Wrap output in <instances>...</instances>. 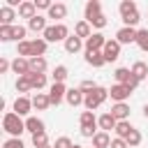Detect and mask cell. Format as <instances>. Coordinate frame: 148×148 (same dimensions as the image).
<instances>
[{"label":"cell","instance_id":"cell-1","mask_svg":"<svg viewBox=\"0 0 148 148\" xmlns=\"http://www.w3.org/2000/svg\"><path fill=\"white\" fill-rule=\"evenodd\" d=\"M2 130L9 134V136H21V132H25V120H21V116L18 113H14V111H9V113H5V118H2Z\"/></svg>","mask_w":148,"mask_h":148},{"label":"cell","instance_id":"cell-2","mask_svg":"<svg viewBox=\"0 0 148 148\" xmlns=\"http://www.w3.org/2000/svg\"><path fill=\"white\" fill-rule=\"evenodd\" d=\"M109 97V90L106 88H102V86H97L92 92H88L86 95V99H83V106H86V111H95L104 99Z\"/></svg>","mask_w":148,"mask_h":148},{"label":"cell","instance_id":"cell-3","mask_svg":"<svg viewBox=\"0 0 148 148\" xmlns=\"http://www.w3.org/2000/svg\"><path fill=\"white\" fill-rule=\"evenodd\" d=\"M69 37V30L65 23H56V25H49L44 30V39L46 42H65Z\"/></svg>","mask_w":148,"mask_h":148},{"label":"cell","instance_id":"cell-4","mask_svg":"<svg viewBox=\"0 0 148 148\" xmlns=\"http://www.w3.org/2000/svg\"><path fill=\"white\" fill-rule=\"evenodd\" d=\"M102 53H104V60H106V62L118 60V56H120V42H118V39H106Z\"/></svg>","mask_w":148,"mask_h":148},{"label":"cell","instance_id":"cell-5","mask_svg":"<svg viewBox=\"0 0 148 148\" xmlns=\"http://www.w3.org/2000/svg\"><path fill=\"white\" fill-rule=\"evenodd\" d=\"M109 95H111V99H116V104H120V102H125V99L132 95V90H130L127 86H123V83H116V86H111Z\"/></svg>","mask_w":148,"mask_h":148},{"label":"cell","instance_id":"cell-6","mask_svg":"<svg viewBox=\"0 0 148 148\" xmlns=\"http://www.w3.org/2000/svg\"><path fill=\"white\" fill-rule=\"evenodd\" d=\"M136 32L139 30H134V28H120L118 32H116V39L120 42V44H136Z\"/></svg>","mask_w":148,"mask_h":148},{"label":"cell","instance_id":"cell-7","mask_svg":"<svg viewBox=\"0 0 148 148\" xmlns=\"http://www.w3.org/2000/svg\"><path fill=\"white\" fill-rule=\"evenodd\" d=\"M65 95H67L65 83H53V86H51V90H49V99H51V104H56V106L65 99Z\"/></svg>","mask_w":148,"mask_h":148},{"label":"cell","instance_id":"cell-8","mask_svg":"<svg viewBox=\"0 0 148 148\" xmlns=\"http://www.w3.org/2000/svg\"><path fill=\"white\" fill-rule=\"evenodd\" d=\"M104 44H106L104 35H99V32H92V35L86 39V51H102V49H104Z\"/></svg>","mask_w":148,"mask_h":148},{"label":"cell","instance_id":"cell-9","mask_svg":"<svg viewBox=\"0 0 148 148\" xmlns=\"http://www.w3.org/2000/svg\"><path fill=\"white\" fill-rule=\"evenodd\" d=\"M12 69H14V74H18V76H28V74H30V58L16 56V60L12 62Z\"/></svg>","mask_w":148,"mask_h":148},{"label":"cell","instance_id":"cell-10","mask_svg":"<svg viewBox=\"0 0 148 148\" xmlns=\"http://www.w3.org/2000/svg\"><path fill=\"white\" fill-rule=\"evenodd\" d=\"M30 109H32V99H28V97H23V95H18V97L14 99V113H18V116H28Z\"/></svg>","mask_w":148,"mask_h":148},{"label":"cell","instance_id":"cell-11","mask_svg":"<svg viewBox=\"0 0 148 148\" xmlns=\"http://www.w3.org/2000/svg\"><path fill=\"white\" fill-rule=\"evenodd\" d=\"M65 99H67V104H69V106H79V104H83L86 95H83V90H81V88H69V90H67V95H65Z\"/></svg>","mask_w":148,"mask_h":148},{"label":"cell","instance_id":"cell-12","mask_svg":"<svg viewBox=\"0 0 148 148\" xmlns=\"http://www.w3.org/2000/svg\"><path fill=\"white\" fill-rule=\"evenodd\" d=\"M109 113H111V116L120 123V120H127V118H130V106H127L125 102H120V104H113Z\"/></svg>","mask_w":148,"mask_h":148},{"label":"cell","instance_id":"cell-13","mask_svg":"<svg viewBox=\"0 0 148 148\" xmlns=\"http://www.w3.org/2000/svg\"><path fill=\"white\" fill-rule=\"evenodd\" d=\"M97 125H99V130H102V132H111V130H116L118 120H116L111 113H102V116L97 118Z\"/></svg>","mask_w":148,"mask_h":148},{"label":"cell","instance_id":"cell-14","mask_svg":"<svg viewBox=\"0 0 148 148\" xmlns=\"http://www.w3.org/2000/svg\"><path fill=\"white\" fill-rule=\"evenodd\" d=\"M25 132H30V134H39V132H46V130H44V123H42L39 118L28 116V118H25Z\"/></svg>","mask_w":148,"mask_h":148},{"label":"cell","instance_id":"cell-15","mask_svg":"<svg viewBox=\"0 0 148 148\" xmlns=\"http://www.w3.org/2000/svg\"><path fill=\"white\" fill-rule=\"evenodd\" d=\"M111 141H113V139H111V134L99 130V132L92 136V148H109V146H111Z\"/></svg>","mask_w":148,"mask_h":148},{"label":"cell","instance_id":"cell-16","mask_svg":"<svg viewBox=\"0 0 148 148\" xmlns=\"http://www.w3.org/2000/svg\"><path fill=\"white\" fill-rule=\"evenodd\" d=\"M37 7H35V2H30V0H25V2H21V7H18V16H23V18H35L37 14Z\"/></svg>","mask_w":148,"mask_h":148},{"label":"cell","instance_id":"cell-17","mask_svg":"<svg viewBox=\"0 0 148 148\" xmlns=\"http://www.w3.org/2000/svg\"><path fill=\"white\" fill-rule=\"evenodd\" d=\"M102 14V5L97 2V0H88L86 2V21H92L95 16H99Z\"/></svg>","mask_w":148,"mask_h":148},{"label":"cell","instance_id":"cell-18","mask_svg":"<svg viewBox=\"0 0 148 148\" xmlns=\"http://www.w3.org/2000/svg\"><path fill=\"white\" fill-rule=\"evenodd\" d=\"M86 62L92 65V67H102L106 60H104V53L102 51H86Z\"/></svg>","mask_w":148,"mask_h":148},{"label":"cell","instance_id":"cell-19","mask_svg":"<svg viewBox=\"0 0 148 148\" xmlns=\"http://www.w3.org/2000/svg\"><path fill=\"white\" fill-rule=\"evenodd\" d=\"M67 16V5L65 2H53V7L49 9V18H65Z\"/></svg>","mask_w":148,"mask_h":148},{"label":"cell","instance_id":"cell-20","mask_svg":"<svg viewBox=\"0 0 148 148\" xmlns=\"http://www.w3.org/2000/svg\"><path fill=\"white\" fill-rule=\"evenodd\" d=\"M74 35H76L79 39H88V37L92 35V32H90V23H88L86 18H83V21H79V23L74 25Z\"/></svg>","mask_w":148,"mask_h":148},{"label":"cell","instance_id":"cell-21","mask_svg":"<svg viewBox=\"0 0 148 148\" xmlns=\"http://www.w3.org/2000/svg\"><path fill=\"white\" fill-rule=\"evenodd\" d=\"M51 106V99H49V95H44V92H37L35 97H32V109H37V111H44V109H49Z\"/></svg>","mask_w":148,"mask_h":148},{"label":"cell","instance_id":"cell-22","mask_svg":"<svg viewBox=\"0 0 148 148\" xmlns=\"http://www.w3.org/2000/svg\"><path fill=\"white\" fill-rule=\"evenodd\" d=\"M14 18H16V12H14L12 7L2 5V7H0V23H2V25H12Z\"/></svg>","mask_w":148,"mask_h":148},{"label":"cell","instance_id":"cell-23","mask_svg":"<svg viewBox=\"0 0 148 148\" xmlns=\"http://www.w3.org/2000/svg\"><path fill=\"white\" fill-rule=\"evenodd\" d=\"M81 46H83V42H81L76 35H69V37L65 39V51H67V53H76V51H81Z\"/></svg>","mask_w":148,"mask_h":148},{"label":"cell","instance_id":"cell-24","mask_svg":"<svg viewBox=\"0 0 148 148\" xmlns=\"http://www.w3.org/2000/svg\"><path fill=\"white\" fill-rule=\"evenodd\" d=\"M28 28H30V30H35V32H44L49 25H46V18L37 14L35 18H30V21H28Z\"/></svg>","mask_w":148,"mask_h":148},{"label":"cell","instance_id":"cell-25","mask_svg":"<svg viewBox=\"0 0 148 148\" xmlns=\"http://www.w3.org/2000/svg\"><path fill=\"white\" fill-rule=\"evenodd\" d=\"M49 42L46 39H32V58H44Z\"/></svg>","mask_w":148,"mask_h":148},{"label":"cell","instance_id":"cell-26","mask_svg":"<svg viewBox=\"0 0 148 148\" xmlns=\"http://www.w3.org/2000/svg\"><path fill=\"white\" fill-rule=\"evenodd\" d=\"M132 74H134L139 81L148 79V65H146V62H141V60H139V62H134V65H132Z\"/></svg>","mask_w":148,"mask_h":148},{"label":"cell","instance_id":"cell-27","mask_svg":"<svg viewBox=\"0 0 148 148\" xmlns=\"http://www.w3.org/2000/svg\"><path fill=\"white\" fill-rule=\"evenodd\" d=\"M30 72L44 74L46 72V58H30Z\"/></svg>","mask_w":148,"mask_h":148},{"label":"cell","instance_id":"cell-28","mask_svg":"<svg viewBox=\"0 0 148 148\" xmlns=\"http://www.w3.org/2000/svg\"><path fill=\"white\" fill-rule=\"evenodd\" d=\"M28 79H30V83H32L35 90H42V88L46 86V74H35V72H30Z\"/></svg>","mask_w":148,"mask_h":148},{"label":"cell","instance_id":"cell-29","mask_svg":"<svg viewBox=\"0 0 148 148\" xmlns=\"http://www.w3.org/2000/svg\"><path fill=\"white\" fill-rule=\"evenodd\" d=\"M113 76H116V81H118V83H123V86H125V83L132 79V69H127V67H118V69L113 72Z\"/></svg>","mask_w":148,"mask_h":148},{"label":"cell","instance_id":"cell-30","mask_svg":"<svg viewBox=\"0 0 148 148\" xmlns=\"http://www.w3.org/2000/svg\"><path fill=\"white\" fill-rule=\"evenodd\" d=\"M79 120H81V127H97V118L92 111H83Z\"/></svg>","mask_w":148,"mask_h":148},{"label":"cell","instance_id":"cell-31","mask_svg":"<svg viewBox=\"0 0 148 148\" xmlns=\"http://www.w3.org/2000/svg\"><path fill=\"white\" fill-rule=\"evenodd\" d=\"M67 74H69V72H67V67H65V65H58V67L53 69V74H51V76H53V83H65Z\"/></svg>","mask_w":148,"mask_h":148},{"label":"cell","instance_id":"cell-32","mask_svg":"<svg viewBox=\"0 0 148 148\" xmlns=\"http://www.w3.org/2000/svg\"><path fill=\"white\" fill-rule=\"evenodd\" d=\"M132 130H134V127H132L127 120H120V123L116 125V134H118V139H127V134H130Z\"/></svg>","mask_w":148,"mask_h":148},{"label":"cell","instance_id":"cell-33","mask_svg":"<svg viewBox=\"0 0 148 148\" xmlns=\"http://www.w3.org/2000/svg\"><path fill=\"white\" fill-rule=\"evenodd\" d=\"M16 53L21 56V58H25V56H30L32 58V42H18V46H16Z\"/></svg>","mask_w":148,"mask_h":148},{"label":"cell","instance_id":"cell-34","mask_svg":"<svg viewBox=\"0 0 148 148\" xmlns=\"http://www.w3.org/2000/svg\"><path fill=\"white\" fill-rule=\"evenodd\" d=\"M118 9H120V16H130V14H134V12H136V5H134L132 0H123Z\"/></svg>","mask_w":148,"mask_h":148},{"label":"cell","instance_id":"cell-35","mask_svg":"<svg viewBox=\"0 0 148 148\" xmlns=\"http://www.w3.org/2000/svg\"><path fill=\"white\" fill-rule=\"evenodd\" d=\"M16 90H18V92H28V90H32L30 79H28V76H18V79H16Z\"/></svg>","mask_w":148,"mask_h":148},{"label":"cell","instance_id":"cell-36","mask_svg":"<svg viewBox=\"0 0 148 148\" xmlns=\"http://www.w3.org/2000/svg\"><path fill=\"white\" fill-rule=\"evenodd\" d=\"M125 141H127V146H130V148H136V146L141 143V132H139V130H132V132L127 134V139H125Z\"/></svg>","mask_w":148,"mask_h":148},{"label":"cell","instance_id":"cell-37","mask_svg":"<svg viewBox=\"0 0 148 148\" xmlns=\"http://www.w3.org/2000/svg\"><path fill=\"white\" fill-rule=\"evenodd\" d=\"M32 146H35V148H44V146H49V136H46V132L32 134Z\"/></svg>","mask_w":148,"mask_h":148},{"label":"cell","instance_id":"cell-38","mask_svg":"<svg viewBox=\"0 0 148 148\" xmlns=\"http://www.w3.org/2000/svg\"><path fill=\"white\" fill-rule=\"evenodd\" d=\"M0 39L2 42H12L14 39V25H0Z\"/></svg>","mask_w":148,"mask_h":148},{"label":"cell","instance_id":"cell-39","mask_svg":"<svg viewBox=\"0 0 148 148\" xmlns=\"http://www.w3.org/2000/svg\"><path fill=\"white\" fill-rule=\"evenodd\" d=\"M136 44L141 51H148V30H139L136 32Z\"/></svg>","mask_w":148,"mask_h":148},{"label":"cell","instance_id":"cell-40","mask_svg":"<svg viewBox=\"0 0 148 148\" xmlns=\"http://www.w3.org/2000/svg\"><path fill=\"white\" fill-rule=\"evenodd\" d=\"M139 21H141L139 12H134V14H130V16H123V23H125V28H134Z\"/></svg>","mask_w":148,"mask_h":148},{"label":"cell","instance_id":"cell-41","mask_svg":"<svg viewBox=\"0 0 148 148\" xmlns=\"http://www.w3.org/2000/svg\"><path fill=\"white\" fill-rule=\"evenodd\" d=\"M53 148H74V143H72V141H69L67 136H60V139H56Z\"/></svg>","mask_w":148,"mask_h":148},{"label":"cell","instance_id":"cell-42","mask_svg":"<svg viewBox=\"0 0 148 148\" xmlns=\"http://www.w3.org/2000/svg\"><path fill=\"white\" fill-rule=\"evenodd\" d=\"M2 148H23V141L16 139V136H12V139H7V141L2 143Z\"/></svg>","mask_w":148,"mask_h":148},{"label":"cell","instance_id":"cell-43","mask_svg":"<svg viewBox=\"0 0 148 148\" xmlns=\"http://www.w3.org/2000/svg\"><path fill=\"white\" fill-rule=\"evenodd\" d=\"M88 23H90V25H95V28H104V25H106V16H104V14H99V16H95V18H92V21H88Z\"/></svg>","mask_w":148,"mask_h":148},{"label":"cell","instance_id":"cell-44","mask_svg":"<svg viewBox=\"0 0 148 148\" xmlns=\"http://www.w3.org/2000/svg\"><path fill=\"white\" fill-rule=\"evenodd\" d=\"M23 37H25V28L23 25H14V39L16 42H23Z\"/></svg>","mask_w":148,"mask_h":148},{"label":"cell","instance_id":"cell-45","mask_svg":"<svg viewBox=\"0 0 148 148\" xmlns=\"http://www.w3.org/2000/svg\"><path fill=\"white\" fill-rule=\"evenodd\" d=\"M109 148H130V146H127V141H125V139H118V136H116V139L111 141V146H109Z\"/></svg>","mask_w":148,"mask_h":148},{"label":"cell","instance_id":"cell-46","mask_svg":"<svg viewBox=\"0 0 148 148\" xmlns=\"http://www.w3.org/2000/svg\"><path fill=\"white\" fill-rule=\"evenodd\" d=\"M35 7L37 9H51L53 2H49V0H35Z\"/></svg>","mask_w":148,"mask_h":148},{"label":"cell","instance_id":"cell-47","mask_svg":"<svg viewBox=\"0 0 148 148\" xmlns=\"http://www.w3.org/2000/svg\"><path fill=\"white\" fill-rule=\"evenodd\" d=\"M9 67H12V62H9L7 58H0V74H5Z\"/></svg>","mask_w":148,"mask_h":148},{"label":"cell","instance_id":"cell-48","mask_svg":"<svg viewBox=\"0 0 148 148\" xmlns=\"http://www.w3.org/2000/svg\"><path fill=\"white\" fill-rule=\"evenodd\" d=\"M143 116H146V118H148V104H146V106H143Z\"/></svg>","mask_w":148,"mask_h":148},{"label":"cell","instance_id":"cell-49","mask_svg":"<svg viewBox=\"0 0 148 148\" xmlns=\"http://www.w3.org/2000/svg\"><path fill=\"white\" fill-rule=\"evenodd\" d=\"M74 148H83V146H79V143H74Z\"/></svg>","mask_w":148,"mask_h":148},{"label":"cell","instance_id":"cell-50","mask_svg":"<svg viewBox=\"0 0 148 148\" xmlns=\"http://www.w3.org/2000/svg\"><path fill=\"white\" fill-rule=\"evenodd\" d=\"M44 148H53V146H44Z\"/></svg>","mask_w":148,"mask_h":148}]
</instances>
